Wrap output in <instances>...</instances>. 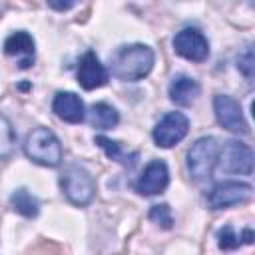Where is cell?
Returning <instances> with one entry per match:
<instances>
[{
	"mask_svg": "<svg viewBox=\"0 0 255 255\" xmlns=\"http://www.w3.org/2000/svg\"><path fill=\"white\" fill-rule=\"evenodd\" d=\"M153 50L145 44H129L116 50L112 56V74L124 82H137L153 68Z\"/></svg>",
	"mask_w": 255,
	"mask_h": 255,
	"instance_id": "obj_1",
	"label": "cell"
},
{
	"mask_svg": "<svg viewBox=\"0 0 255 255\" xmlns=\"http://www.w3.org/2000/svg\"><path fill=\"white\" fill-rule=\"evenodd\" d=\"M26 155L46 167H56L62 161V145L60 139L54 135L52 129L48 128H36L26 135L24 143Z\"/></svg>",
	"mask_w": 255,
	"mask_h": 255,
	"instance_id": "obj_2",
	"label": "cell"
},
{
	"mask_svg": "<svg viewBox=\"0 0 255 255\" xmlns=\"http://www.w3.org/2000/svg\"><path fill=\"white\" fill-rule=\"evenodd\" d=\"M60 187L64 195L78 207L88 205L94 199L96 193V181L90 175V171L82 165H68L60 177Z\"/></svg>",
	"mask_w": 255,
	"mask_h": 255,
	"instance_id": "obj_3",
	"label": "cell"
},
{
	"mask_svg": "<svg viewBox=\"0 0 255 255\" xmlns=\"http://www.w3.org/2000/svg\"><path fill=\"white\" fill-rule=\"evenodd\" d=\"M217 155H219V145L215 137H199L187 151V167L191 171V175L201 181V179H209L213 175V167L217 163Z\"/></svg>",
	"mask_w": 255,
	"mask_h": 255,
	"instance_id": "obj_4",
	"label": "cell"
},
{
	"mask_svg": "<svg viewBox=\"0 0 255 255\" xmlns=\"http://www.w3.org/2000/svg\"><path fill=\"white\" fill-rule=\"evenodd\" d=\"M187 129L189 120L181 112H169L153 128V141L159 147H171L187 135Z\"/></svg>",
	"mask_w": 255,
	"mask_h": 255,
	"instance_id": "obj_5",
	"label": "cell"
},
{
	"mask_svg": "<svg viewBox=\"0 0 255 255\" xmlns=\"http://www.w3.org/2000/svg\"><path fill=\"white\" fill-rule=\"evenodd\" d=\"M219 167L227 173H243L249 175L253 171V151L249 145L241 143V141H227L221 149V153L217 155Z\"/></svg>",
	"mask_w": 255,
	"mask_h": 255,
	"instance_id": "obj_6",
	"label": "cell"
},
{
	"mask_svg": "<svg viewBox=\"0 0 255 255\" xmlns=\"http://www.w3.org/2000/svg\"><path fill=\"white\" fill-rule=\"evenodd\" d=\"M253 187L243 181H223L217 183L209 193H207V203L211 209H225L237 203H243L251 199Z\"/></svg>",
	"mask_w": 255,
	"mask_h": 255,
	"instance_id": "obj_7",
	"label": "cell"
},
{
	"mask_svg": "<svg viewBox=\"0 0 255 255\" xmlns=\"http://www.w3.org/2000/svg\"><path fill=\"white\" fill-rule=\"evenodd\" d=\"M213 110H215V116H217V122L233 131V133H249V126L243 118V112H241V106L237 104V100H233L231 96H225V94H217L213 98Z\"/></svg>",
	"mask_w": 255,
	"mask_h": 255,
	"instance_id": "obj_8",
	"label": "cell"
},
{
	"mask_svg": "<svg viewBox=\"0 0 255 255\" xmlns=\"http://www.w3.org/2000/svg\"><path fill=\"white\" fill-rule=\"evenodd\" d=\"M173 48L179 56L191 62H203L209 56V42L197 28H183L173 38Z\"/></svg>",
	"mask_w": 255,
	"mask_h": 255,
	"instance_id": "obj_9",
	"label": "cell"
},
{
	"mask_svg": "<svg viewBox=\"0 0 255 255\" xmlns=\"http://www.w3.org/2000/svg\"><path fill=\"white\" fill-rule=\"evenodd\" d=\"M169 183V171L167 165L161 159H153L145 165L143 173L135 181V191L139 195H157L161 193Z\"/></svg>",
	"mask_w": 255,
	"mask_h": 255,
	"instance_id": "obj_10",
	"label": "cell"
},
{
	"mask_svg": "<svg viewBox=\"0 0 255 255\" xmlns=\"http://www.w3.org/2000/svg\"><path fill=\"white\" fill-rule=\"evenodd\" d=\"M78 82L84 90H96L108 82V70L94 52H86L78 66Z\"/></svg>",
	"mask_w": 255,
	"mask_h": 255,
	"instance_id": "obj_11",
	"label": "cell"
},
{
	"mask_svg": "<svg viewBox=\"0 0 255 255\" xmlns=\"http://www.w3.org/2000/svg\"><path fill=\"white\" fill-rule=\"evenodd\" d=\"M52 110L60 120L68 124H80L86 118L84 102L74 92H58L52 102Z\"/></svg>",
	"mask_w": 255,
	"mask_h": 255,
	"instance_id": "obj_12",
	"label": "cell"
},
{
	"mask_svg": "<svg viewBox=\"0 0 255 255\" xmlns=\"http://www.w3.org/2000/svg\"><path fill=\"white\" fill-rule=\"evenodd\" d=\"M4 52L8 56H24L20 60V68H30L34 62V38L28 32L18 30L6 38Z\"/></svg>",
	"mask_w": 255,
	"mask_h": 255,
	"instance_id": "obj_13",
	"label": "cell"
},
{
	"mask_svg": "<svg viewBox=\"0 0 255 255\" xmlns=\"http://www.w3.org/2000/svg\"><path fill=\"white\" fill-rule=\"evenodd\" d=\"M167 92H169V100L173 104H177V106H189L199 96V84L193 78L179 74V76H175L171 80Z\"/></svg>",
	"mask_w": 255,
	"mask_h": 255,
	"instance_id": "obj_14",
	"label": "cell"
},
{
	"mask_svg": "<svg viewBox=\"0 0 255 255\" xmlns=\"http://www.w3.org/2000/svg\"><path fill=\"white\" fill-rule=\"evenodd\" d=\"M120 122V116L116 112V108L104 104V102H98L90 108V124L98 129H112L116 128Z\"/></svg>",
	"mask_w": 255,
	"mask_h": 255,
	"instance_id": "obj_15",
	"label": "cell"
},
{
	"mask_svg": "<svg viewBox=\"0 0 255 255\" xmlns=\"http://www.w3.org/2000/svg\"><path fill=\"white\" fill-rule=\"evenodd\" d=\"M10 205L14 207V211H18V213L24 215V217H36L38 211H40L38 199H36L28 189H24V187H20V189H16V191L12 193Z\"/></svg>",
	"mask_w": 255,
	"mask_h": 255,
	"instance_id": "obj_16",
	"label": "cell"
},
{
	"mask_svg": "<svg viewBox=\"0 0 255 255\" xmlns=\"http://www.w3.org/2000/svg\"><path fill=\"white\" fill-rule=\"evenodd\" d=\"M16 145V133L6 116L0 114V159H6L12 155Z\"/></svg>",
	"mask_w": 255,
	"mask_h": 255,
	"instance_id": "obj_17",
	"label": "cell"
},
{
	"mask_svg": "<svg viewBox=\"0 0 255 255\" xmlns=\"http://www.w3.org/2000/svg\"><path fill=\"white\" fill-rule=\"evenodd\" d=\"M149 219L157 225H161L163 229H169L173 225V217H171V209L167 203H161V205H153L151 211H149Z\"/></svg>",
	"mask_w": 255,
	"mask_h": 255,
	"instance_id": "obj_18",
	"label": "cell"
},
{
	"mask_svg": "<svg viewBox=\"0 0 255 255\" xmlns=\"http://www.w3.org/2000/svg\"><path fill=\"white\" fill-rule=\"evenodd\" d=\"M96 143H98L102 149H106L108 157H112V159H116V161H122V163H128V159H126V155L122 153L118 141H112V139H108L106 135H96Z\"/></svg>",
	"mask_w": 255,
	"mask_h": 255,
	"instance_id": "obj_19",
	"label": "cell"
},
{
	"mask_svg": "<svg viewBox=\"0 0 255 255\" xmlns=\"http://www.w3.org/2000/svg\"><path fill=\"white\" fill-rule=\"evenodd\" d=\"M217 239H219V247H221L223 251L237 249V247H239V243H241V239L235 235V231H233V227H231V225L221 227V229H219V233H217Z\"/></svg>",
	"mask_w": 255,
	"mask_h": 255,
	"instance_id": "obj_20",
	"label": "cell"
},
{
	"mask_svg": "<svg viewBox=\"0 0 255 255\" xmlns=\"http://www.w3.org/2000/svg\"><path fill=\"white\" fill-rule=\"evenodd\" d=\"M237 68L243 72V76H245L247 80L253 78V52H251V48H247L245 54L239 56V60H237Z\"/></svg>",
	"mask_w": 255,
	"mask_h": 255,
	"instance_id": "obj_21",
	"label": "cell"
},
{
	"mask_svg": "<svg viewBox=\"0 0 255 255\" xmlns=\"http://www.w3.org/2000/svg\"><path fill=\"white\" fill-rule=\"evenodd\" d=\"M50 6L52 8H56V10H68V8H72L74 6V2H50Z\"/></svg>",
	"mask_w": 255,
	"mask_h": 255,
	"instance_id": "obj_22",
	"label": "cell"
},
{
	"mask_svg": "<svg viewBox=\"0 0 255 255\" xmlns=\"http://www.w3.org/2000/svg\"><path fill=\"white\" fill-rule=\"evenodd\" d=\"M241 239H243V243H247V245H249V243H253V231H251V229H245Z\"/></svg>",
	"mask_w": 255,
	"mask_h": 255,
	"instance_id": "obj_23",
	"label": "cell"
}]
</instances>
